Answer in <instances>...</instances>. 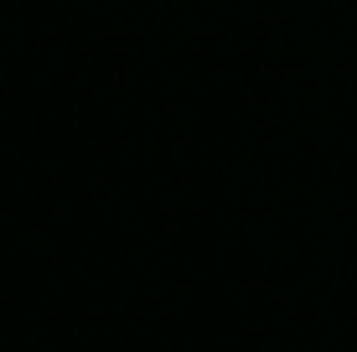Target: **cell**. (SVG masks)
Segmentation results:
<instances>
[]
</instances>
